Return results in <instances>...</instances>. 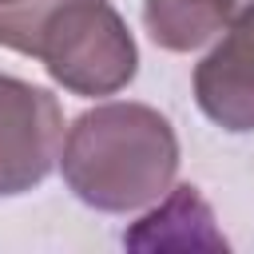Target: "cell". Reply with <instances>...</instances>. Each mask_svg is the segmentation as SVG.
I'll return each instance as SVG.
<instances>
[{"instance_id": "6da1fadb", "label": "cell", "mask_w": 254, "mask_h": 254, "mask_svg": "<svg viewBox=\"0 0 254 254\" xmlns=\"http://www.w3.org/2000/svg\"><path fill=\"white\" fill-rule=\"evenodd\" d=\"M60 175L83 206L99 214H131L175 187L179 135L159 107L107 99L67 127Z\"/></svg>"}, {"instance_id": "7a4b0ae2", "label": "cell", "mask_w": 254, "mask_h": 254, "mask_svg": "<svg viewBox=\"0 0 254 254\" xmlns=\"http://www.w3.org/2000/svg\"><path fill=\"white\" fill-rule=\"evenodd\" d=\"M0 48L44 64L71 95H115L139 75V44L111 0H24L0 12Z\"/></svg>"}, {"instance_id": "3957f363", "label": "cell", "mask_w": 254, "mask_h": 254, "mask_svg": "<svg viewBox=\"0 0 254 254\" xmlns=\"http://www.w3.org/2000/svg\"><path fill=\"white\" fill-rule=\"evenodd\" d=\"M64 135L60 99L40 83L0 71V198L36 190L60 167Z\"/></svg>"}, {"instance_id": "277c9868", "label": "cell", "mask_w": 254, "mask_h": 254, "mask_svg": "<svg viewBox=\"0 0 254 254\" xmlns=\"http://www.w3.org/2000/svg\"><path fill=\"white\" fill-rule=\"evenodd\" d=\"M198 111L230 135L254 131V8L238 12L194 64Z\"/></svg>"}, {"instance_id": "5b68a950", "label": "cell", "mask_w": 254, "mask_h": 254, "mask_svg": "<svg viewBox=\"0 0 254 254\" xmlns=\"http://www.w3.org/2000/svg\"><path fill=\"white\" fill-rule=\"evenodd\" d=\"M123 246L131 250H226V234L214 226L210 202L198 194V187L183 183L171 187L151 210L123 230Z\"/></svg>"}, {"instance_id": "8992f818", "label": "cell", "mask_w": 254, "mask_h": 254, "mask_svg": "<svg viewBox=\"0 0 254 254\" xmlns=\"http://www.w3.org/2000/svg\"><path fill=\"white\" fill-rule=\"evenodd\" d=\"M230 24L226 0H143V28L163 52H198Z\"/></svg>"}, {"instance_id": "52a82bcc", "label": "cell", "mask_w": 254, "mask_h": 254, "mask_svg": "<svg viewBox=\"0 0 254 254\" xmlns=\"http://www.w3.org/2000/svg\"><path fill=\"white\" fill-rule=\"evenodd\" d=\"M16 4H24V0H0V12H4V8H16Z\"/></svg>"}]
</instances>
